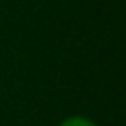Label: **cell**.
<instances>
[{
	"mask_svg": "<svg viewBox=\"0 0 126 126\" xmlns=\"http://www.w3.org/2000/svg\"><path fill=\"white\" fill-rule=\"evenodd\" d=\"M61 126H95V124L85 117H71V119L64 121Z\"/></svg>",
	"mask_w": 126,
	"mask_h": 126,
	"instance_id": "6da1fadb",
	"label": "cell"
}]
</instances>
